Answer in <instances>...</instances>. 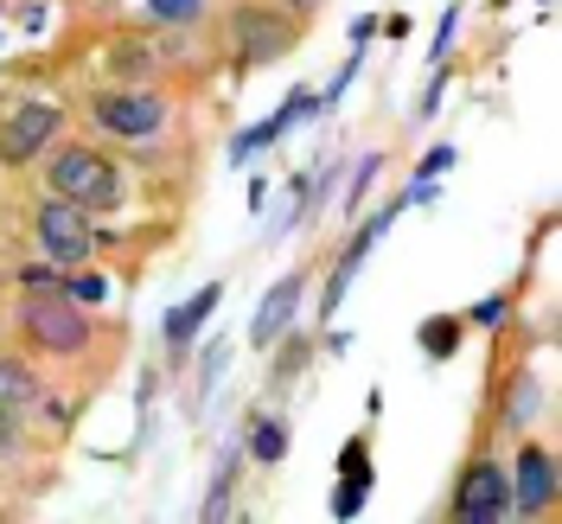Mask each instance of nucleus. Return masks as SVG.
Listing matches in <instances>:
<instances>
[{
  "mask_svg": "<svg viewBox=\"0 0 562 524\" xmlns=\"http://www.w3.org/2000/svg\"><path fill=\"white\" fill-rule=\"evenodd\" d=\"M20 326H26V339H33L38 352H52V358H77V352L90 346L83 301H70L65 288H26V301H20Z\"/></svg>",
  "mask_w": 562,
  "mask_h": 524,
  "instance_id": "obj_1",
  "label": "nucleus"
},
{
  "mask_svg": "<svg viewBox=\"0 0 562 524\" xmlns=\"http://www.w3.org/2000/svg\"><path fill=\"white\" fill-rule=\"evenodd\" d=\"M52 199H70L83 211H115L122 205V174L109 167L97 147H65L52 160Z\"/></svg>",
  "mask_w": 562,
  "mask_h": 524,
  "instance_id": "obj_2",
  "label": "nucleus"
},
{
  "mask_svg": "<svg viewBox=\"0 0 562 524\" xmlns=\"http://www.w3.org/2000/svg\"><path fill=\"white\" fill-rule=\"evenodd\" d=\"M231 45H237V65L262 70V65H281L294 52V13H276V7H237L231 13Z\"/></svg>",
  "mask_w": 562,
  "mask_h": 524,
  "instance_id": "obj_3",
  "label": "nucleus"
},
{
  "mask_svg": "<svg viewBox=\"0 0 562 524\" xmlns=\"http://www.w3.org/2000/svg\"><path fill=\"white\" fill-rule=\"evenodd\" d=\"M38 249L52 269H77L90 249H97V231H90V211L70 205V199H52L38 211Z\"/></svg>",
  "mask_w": 562,
  "mask_h": 524,
  "instance_id": "obj_4",
  "label": "nucleus"
},
{
  "mask_svg": "<svg viewBox=\"0 0 562 524\" xmlns=\"http://www.w3.org/2000/svg\"><path fill=\"white\" fill-rule=\"evenodd\" d=\"M454 519H460V524H498V519H512V480H505V467L473 460V467L460 473V487H454Z\"/></svg>",
  "mask_w": 562,
  "mask_h": 524,
  "instance_id": "obj_5",
  "label": "nucleus"
},
{
  "mask_svg": "<svg viewBox=\"0 0 562 524\" xmlns=\"http://www.w3.org/2000/svg\"><path fill=\"white\" fill-rule=\"evenodd\" d=\"M90 115L103 122L109 135H160V122H167V97H154V90H103V97H90Z\"/></svg>",
  "mask_w": 562,
  "mask_h": 524,
  "instance_id": "obj_6",
  "label": "nucleus"
},
{
  "mask_svg": "<svg viewBox=\"0 0 562 524\" xmlns=\"http://www.w3.org/2000/svg\"><path fill=\"white\" fill-rule=\"evenodd\" d=\"M58 141V109L52 103H20L7 122H0V160L7 167H26V160H38L45 147Z\"/></svg>",
  "mask_w": 562,
  "mask_h": 524,
  "instance_id": "obj_7",
  "label": "nucleus"
},
{
  "mask_svg": "<svg viewBox=\"0 0 562 524\" xmlns=\"http://www.w3.org/2000/svg\"><path fill=\"white\" fill-rule=\"evenodd\" d=\"M301 294H307V276H281L269 294H262V308L249 314V346H276L281 333L294 326V314H301Z\"/></svg>",
  "mask_w": 562,
  "mask_h": 524,
  "instance_id": "obj_8",
  "label": "nucleus"
},
{
  "mask_svg": "<svg viewBox=\"0 0 562 524\" xmlns=\"http://www.w3.org/2000/svg\"><path fill=\"white\" fill-rule=\"evenodd\" d=\"M550 505H557V460L543 455V448H525L518 455V480H512V512L543 519Z\"/></svg>",
  "mask_w": 562,
  "mask_h": 524,
  "instance_id": "obj_9",
  "label": "nucleus"
},
{
  "mask_svg": "<svg viewBox=\"0 0 562 524\" xmlns=\"http://www.w3.org/2000/svg\"><path fill=\"white\" fill-rule=\"evenodd\" d=\"M371 244H378V231L364 224V231H358V237L346 244V256L333 263V276H326V294H319V320H333V314H339V301H346V288L358 281V269H364V256H371Z\"/></svg>",
  "mask_w": 562,
  "mask_h": 524,
  "instance_id": "obj_10",
  "label": "nucleus"
},
{
  "mask_svg": "<svg viewBox=\"0 0 562 524\" xmlns=\"http://www.w3.org/2000/svg\"><path fill=\"white\" fill-rule=\"evenodd\" d=\"M217 301H224V288L211 281V288H199V294H192L186 308H173V314H167V346H173V352L192 346V333H199V326H205L211 314H217Z\"/></svg>",
  "mask_w": 562,
  "mask_h": 524,
  "instance_id": "obj_11",
  "label": "nucleus"
},
{
  "mask_svg": "<svg viewBox=\"0 0 562 524\" xmlns=\"http://www.w3.org/2000/svg\"><path fill=\"white\" fill-rule=\"evenodd\" d=\"M249 455L262 460V467H276V460L288 455V428H281L276 416H256L249 422Z\"/></svg>",
  "mask_w": 562,
  "mask_h": 524,
  "instance_id": "obj_12",
  "label": "nucleus"
},
{
  "mask_svg": "<svg viewBox=\"0 0 562 524\" xmlns=\"http://www.w3.org/2000/svg\"><path fill=\"white\" fill-rule=\"evenodd\" d=\"M371 499V467L364 473H339V492H333V519H358Z\"/></svg>",
  "mask_w": 562,
  "mask_h": 524,
  "instance_id": "obj_13",
  "label": "nucleus"
},
{
  "mask_svg": "<svg viewBox=\"0 0 562 524\" xmlns=\"http://www.w3.org/2000/svg\"><path fill=\"white\" fill-rule=\"evenodd\" d=\"M454 346H460V320H454V314L422 320V352H428V358H448Z\"/></svg>",
  "mask_w": 562,
  "mask_h": 524,
  "instance_id": "obj_14",
  "label": "nucleus"
},
{
  "mask_svg": "<svg viewBox=\"0 0 562 524\" xmlns=\"http://www.w3.org/2000/svg\"><path fill=\"white\" fill-rule=\"evenodd\" d=\"M537 397H543V384H537V378H518L512 397H505V428H518V422L537 416Z\"/></svg>",
  "mask_w": 562,
  "mask_h": 524,
  "instance_id": "obj_15",
  "label": "nucleus"
},
{
  "mask_svg": "<svg viewBox=\"0 0 562 524\" xmlns=\"http://www.w3.org/2000/svg\"><path fill=\"white\" fill-rule=\"evenodd\" d=\"M276 135H281V122H276V115H269L262 129H244V135H237V147H231V160H237V167H249V160H256V154H262V147H269Z\"/></svg>",
  "mask_w": 562,
  "mask_h": 524,
  "instance_id": "obj_16",
  "label": "nucleus"
},
{
  "mask_svg": "<svg viewBox=\"0 0 562 524\" xmlns=\"http://www.w3.org/2000/svg\"><path fill=\"white\" fill-rule=\"evenodd\" d=\"M33 397H38V384L20 371V365H0V403H13V410H20V403H33Z\"/></svg>",
  "mask_w": 562,
  "mask_h": 524,
  "instance_id": "obj_17",
  "label": "nucleus"
},
{
  "mask_svg": "<svg viewBox=\"0 0 562 524\" xmlns=\"http://www.w3.org/2000/svg\"><path fill=\"white\" fill-rule=\"evenodd\" d=\"M147 13H154V20H167V26H186V20H199V13H205V0H147Z\"/></svg>",
  "mask_w": 562,
  "mask_h": 524,
  "instance_id": "obj_18",
  "label": "nucleus"
},
{
  "mask_svg": "<svg viewBox=\"0 0 562 524\" xmlns=\"http://www.w3.org/2000/svg\"><path fill=\"white\" fill-rule=\"evenodd\" d=\"M314 109H319V97H314V90H294V97L281 103V115H276V122H281V135H288V129H294L301 115H314Z\"/></svg>",
  "mask_w": 562,
  "mask_h": 524,
  "instance_id": "obj_19",
  "label": "nucleus"
},
{
  "mask_svg": "<svg viewBox=\"0 0 562 524\" xmlns=\"http://www.w3.org/2000/svg\"><path fill=\"white\" fill-rule=\"evenodd\" d=\"M65 294H70V301H103L109 281H103V276H70V281H65Z\"/></svg>",
  "mask_w": 562,
  "mask_h": 524,
  "instance_id": "obj_20",
  "label": "nucleus"
},
{
  "mask_svg": "<svg viewBox=\"0 0 562 524\" xmlns=\"http://www.w3.org/2000/svg\"><path fill=\"white\" fill-rule=\"evenodd\" d=\"M20 448V416H13V403H0V455H13Z\"/></svg>",
  "mask_w": 562,
  "mask_h": 524,
  "instance_id": "obj_21",
  "label": "nucleus"
},
{
  "mask_svg": "<svg viewBox=\"0 0 562 524\" xmlns=\"http://www.w3.org/2000/svg\"><path fill=\"white\" fill-rule=\"evenodd\" d=\"M448 167H454V147H428V160H422V179L448 174Z\"/></svg>",
  "mask_w": 562,
  "mask_h": 524,
  "instance_id": "obj_22",
  "label": "nucleus"
},
{
  "mask_svg": "<svg viewBox=\"0 0 562 524\" xmlns=\"http://www.w3.org/2000/svg\"><path fill=\"white\" fill-rule=\"evenodd\" d=\"M371 179H378V154H364V167H358V174H351V205H358V199H364V186H371Z\"/></svg>",
  "mask_w": 562,
  "mask_h": 524,
  "instance_id": "obj_23",
  "label": "nucleus"
},
{
  "mask_svg": "<svg viewBox=\"0 0 562 524\" xmlns=\"http://www.w3.org/2000/svg\"><path fill=\"white\" fill-rule=\"evenodd\" d=\"M473 320H480V326H498V320H505V294H492V301H480V308H473Z\"/></svg>",
  "mask_w": 562,
  "mask_h": 524,
  "instance_id": "obj_24",
  "label": "nucleus"
},
{
  "mask_svg": "<svg viewBox=\"0 0 562 524\" xmlns=\"http://www.w3.org/2000/svg\"><path fill=\"white\" fill-rule=\"evenodd\" d=\"M371 460H364V442H346V455H339V473H364Z\"/></svg>",
  "mask_w": 562,
  "mask_h": 524,
  "instance_id": "obj_25",
  "label": "nucleus"
},
{
  "mask_svg": "<svg viewBox=\"0 0 562 524\" xmlns=\"http://www.w3.org/2000/svg\"><path fill=\"white\" fill-rule=\"evenodd\" d=\"M454 7H448V20H441V33H435V45H428V52H435V58H448V45H454Z\"/></svg>",
  "mask_w": 562,
  "mask_h": 524,
  "instance_id": "obj_26",
  "label": "nucleus"
},
{
  "mask_svg": "<svg viewBox=\"0 0 562 524\" xmlns=\"http://www.w3.org/2000/svg\"><path fill=\"white\" fill-rule=\"evenodd\" d=\"M371 38H378V20H371V13H364V20H358V26H351V45H371Z\"/></svg>",
  "mask_w": 562,
  "mask_h": 524,
  "instance_id": "obj_27",
  "label": "nucleus"
},
{
  "mask_svg": "<svg viewBox=\"0 0 562 524\" xmlns=\"http://www.w3.org/2000/svg\"><path fill=\"white\" fill-rule=\"evenodd\" d=\"M224 378V346H211V358H205V384H217Z\"/></svg>",
  "mask_w": 562,
  "mask_h": 524,
  "instance_id": "obj_28",
  "label": "nucleus"
},
{
  "mask_svg": "<svg viewBox=\"0 0 562 524\" xmlns=\"http://www.w3.org/2000/svg\"><path fill=\"white\" fill-rule=\"evenodd\" d=\"M288 13H319V0H288Z\"/></svg>",
  "mask_w": 562,
  "mask_h": 524,
  "instance_id": "obj_29",
  "label": "nucleus"
}]
</instances>
